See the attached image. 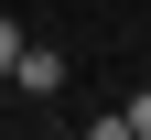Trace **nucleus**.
<instances>
[{"mask_svg": "<svg viewBox=\"0 0 151 140\" xmlns=\"http://www.w3.org/2000/svg\"><path fill=\"white\" fill-rule=\"evenodd\" d=\"M11 75H22L32 97H54V86H65V54H54V43H22V65H11Z\"/></svg>", "mask_w": 151, "mask_h": 140, "instance_id": "obj_1", "label": "nucleus"}, {"mask_svg": "<svg viewBox=\"0 0 151 140\" xmlns=\"http://www.w3.org/2000/svg\"><path fill=\"white\" fill-rule=\"evenodd\" d=\"M22 43H32V32H22V22H11V11H0V75L22 65Z\"/></svg>", "mask_w": 151, "mask_h": 140, "instance_id": "obj_2", "label": "nucleus"}, {"mask_svg": "<svg viewBox=\"0 0 151 140\" xmlns=\"http://www.w3.org/2000/svg\"><path fill=\"white\" fill-rule=\"evenodd\" d=\"M119 129H129V140H151V86H140V97L119 108Z\"/></svg>", "mask_w": 151, "mask_h": 140, "instance_id": "obj_3", "label": "nucleus"}]
</instances>
